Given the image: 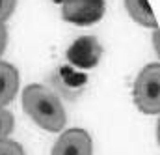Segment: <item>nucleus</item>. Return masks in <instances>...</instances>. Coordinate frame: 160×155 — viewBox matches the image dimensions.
Masks as SVG:
<instances>
[{
  "label": "nucleus",
  "instance_id": "1",
  "mask_svg": "<svg viewBox=\"0 0 160 155\" xmlns=\"http://www.w3.org/2000/svg\"><path fill=\"white\" fill-rule=\"evenodd\" d=\"M22 109L36 125L48 133H60L67 123L62 99L45 84H28L24 88Z\"/></svg>",
  "mask_w": 160,
  "mask_h": 155
},
{
  "label": "nucleus",
  "instance_id": "2",
  "mask_svg": "<svg viewBox=\"0 0 160 155\" xmlns=\"http://www.w3.org/2000/svg\"><path fill=\"white\" fill-rule=\"evenodd\" d=\"M132 103L142 114H160V62L140 69L132 84Z\"/></svg>",
  "mask_w": 160,
  "mask_h": 155
},
{
  "label": "nucleus",
  "instance_id": "3",
  "mask_svg": "<svg viewBox=\"0 0 160 155\" xmlns=\"http://www.w3.org/2000/svg\"><path fill=\"white\" fill-rule=\"evenodd\" d=\"M106 13V0H63L62 17L63 21L77 26L97 24Z\"/></svg>",
  "mask_w": 160,
  "mask_h": 155
},
{
  "label": "nucleus",
  "instance_id": "4",
  "mask_svg": "<svg viewBox=\"0 0 160 155\" xmlns=\"http://www.w3.org/2000/svg\"><path fill=\"white\" fill-rule=\"evenodd\" d=\"M102 56V45L95 36H82L75 39L67 49V60L77 69H93Z\"/></svg>",
  "mask_w": 160,
  "mask_h": 155
},
{
  "label": "nucleus",
  "instance_id": "5",
  "mask_svg": "<svg viewBox=\"0 0 160 155\" xmlns=\"http://www.w3.org/2000/svg\"><path fill=\"white\" fill-rule=\"evenodd\" d=\"M50 155H93V140L86 129L73 127L60 135Z\"/></svg>",
  "mask_w": 160,
  "mask_h": 155
},
{
  "label": "nucleus",
  "instance_id": "6",
  "mask_svg": "<svg viewBox=\"0 0 160 155\" xmlns=\"http://www.w3.org/2000/svg\"><path fill=\"white\" fill-rule=\"evenodd\" d=\"M19 90V71L9 62H0V107L9 105Z\"/></svg>",
  "mask_w": 160,
  "mask_h": 155
},
{
  "label": "nucleus",
  "instance_id": "7",
  "mask_svg": "<svg viewBox=\"0 0 160 155\" xmlns=\"http://www.w3.org/2000/svg\"><path fill=\"white\" fill-rule=\"evenodd\" d=\"M123 4H125L128 17L134 23H138L143 28H151V30L158 28V21H157L155 13L151 9V4L147 0H123Z\"/></svg>",
  "mask_w": 160,
  "mask_h": 155
},
{
  "label": "nucleus",
  "instance_id": "8",
  "mask_svg": "<svg viewBox=\"0 0 160 155\" xmlns=\"http://www.w3.org/2000/svg\"><path fill=\"white\" fill-rule=\"evenodd\" d=\"M13 125H15V118H13V114H11L9 110H6V109L0 107V142L6 140V138L11 135Z\"/></svg>",
  "mask_w": 160,
  "mask_h": 155
},
{
  "label": "nucleus",
  "instance_id": "9",
  "mask_svg": "<svg viewBox=\"0 0 160 155\" xmlns=\"http://www.w3.org/2000/svg\"><path fill=\"white\" fill-rule=\"evenodd\" d=\"M0 155H26L24 148L17 140H2L0 142Z\"/></svg>",
  "mask_w": 160,
  "mask_h": 155
},
{
  "label": "nucleus",
  "instance_id": "10",
  "mask_svg": "<svg viewBox=\"0 0 160 155\" xmlns=\"http://www.w3.org/2000/svg\"><path fill=\"white\" fill-rule=\"evenodd\" d=\"M17 8V0H0V23H6Z\"/></svg>",
  "mask_w": 160,
  "mask_h": 155
},
{
  "label": "nucleus",
  "instance_id": "11",
  "mask_svg": "<svg viewBox=\"0 0 160 155\" xmlns=\"http://www.w3.org/2000/svg\"><path fill=\"white\" fill-rule=\"evenodd\" d=\"M8 47V28L4 23H0V62H2V54Z\"/></svg>",
  "mask_w": 160,
  "mask_h": 155
},
{
  "label": "nucleus",
  "instance_id": "12",
  "mask_svg": "<svg viewBox=\"0 0 160 155\" xmlns=\"http://www.w3.org/2000/svg\"><path fill=\"white\" fill-rule=\"evenodd\" d=\"M151 45H153V49H155V52H157V56L160 58V30H153V38H151Z\"/></svg>",
  "mask_w": 160,
  "mask_h": 155
},
{
  "label": "nucleus",
  "instance_id": "13",
  "mask_svg": "<svg viewBox=\"0 0 160 155\" xmlns=\"http://www.w3.org/2000/svg\"><path fill=\"white\" fill-rule=\"evenodd\" d=\"M157 142H158V148H160V116H158V121H157Z\"/></svg>",
  "mask_w": 160,
  "mask_h": 155
}]
</instances>
